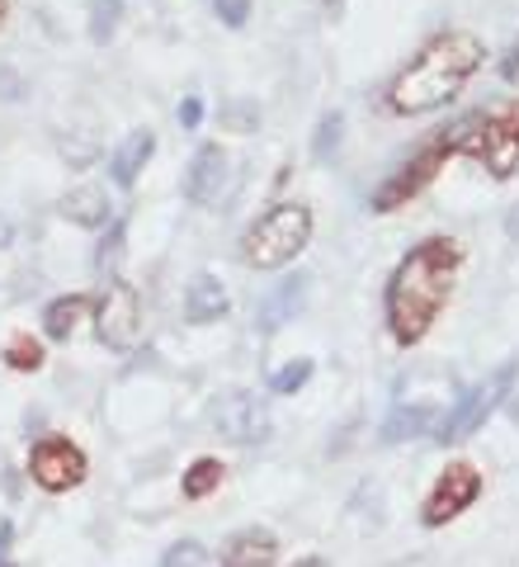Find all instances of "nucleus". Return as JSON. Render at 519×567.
Wrapping results in <instances>:
<instances>
[{
	"instance_id": "nucleus-23",
	"label": "nucleus",
	"mask_w": 519,
	"mask_h": 567,
	"mask_svg": "<svg viewBox=\"0 0 519 567\" xmlns=\"http://www.w3.org/2000/svg\"><path fill=\"white\" fill-rule=\"evenodd\" d=\"M160 567H208V548H204L199 539H180V544L166 548Z\"/></svg>"
},
{
	"instance_id": "nucleus-1",
	"label": "nucleus",
	"mask_w": 519,
	"mask_h": 567,
	"mask_svg": "<svg viewBox=\"0 0 519 567\" xmlns=\"http://www.w3.org/2000/svg\"><path fill=\"white\" fill-rule=\"evenodd\" d=\"M458 265H463V246L454 237H425L397 260V270L387 279V293H383V317H387L392 341L402 350L421 346L429 327L439 322L444 303L454 298Z\"/></svg>"
},
{
	"instance_id": "nucleus-5",
	"label": "nucleus",
	"mask_w": 519,
	"mask_h": 567,
	"mask_svg": "<svg viewBox=\"0 0 519 567\" xmlns=\"http://www.w3.org/2000/svg\"><path fill=\"white\" fill-rule=\"evenodd\" d=\"M515 379H519V360L500 364L496 374H487V379L473 383V388H463V393L454 398V406L444 412V421L435 425V440H439V445H454V440H468L473 431H481V425L491 421L496 406L510 402Z\"/></svg>"
},
{
	"instance_id": "nucleus-12",
	"label": "nucleus",
	"mask_w": 519,
	"mask_h": 567,
	"mask_svg": "<svg viewBox=\"0 0 519 567\" xmlns=\"http://www.w3.org/2000/svg\"><path fill=\"white\" fill-rule=\"evenodd\" d=\"M279 563V539L274 529H237L227 544H222V567H274Z\"/></svg>"
},
{
	"instance_id": "nucleus-20",
	"label": "nucleus",
	"mask_w": 519,
	"mask_h": 567,
	"mask_svg": "<svg viewBox=\"0 0 519 567\" xmlns=\"http://www.w3.org/2000/svg\"><path fill=\"white\" fill-rule=\"evenodd\" d=\"M6 364L20 369V374H33V369H43V346L33 341V336H14L6 346Z\"/></svg>"
},
{
	"instance_id": "nucleus-26",
	"label": "nucleus",
	"mask_w": 519,
	"mask_h": 567,
	"mask_svg": "<svg viewBox=\"0 0 519 567\" xmlns=\"http://www.w3.org/2000/svg\"><path fill=\"white\" fill-rule=\"evenodd\" d=\"M212 10H218V20L227 29H246L250 20V0H212Z\"/></svg>"
},
{
	"instance_id": "nucleus-28",
	"label": "nucleus",
	"mask_w": 519,
	"mask_h": 567,
	"mask_svg": "<svg viewBox=\"0 0 519 567\" xmlns=\"http://www.w3.org/2000/svg\"><path fill=\"white\" fill-rule=\"evenodd\" d=\"M500 76H506L510 85H519V43L506 52V62H500Z\"/></svg>"
},
{
	"instance_id": "nucleus-4",
	"label": "nucleus",
	"mask_w": 519,
	"mask_h": 567,
	"mask_svg": "<svg viewBox=\"0 0 519 567\" xmlns=\"http://www.w3.org/2000/svg\"><path fill=\"white\" fill-rule=\"evenodd\" d=\"M458 156H473L496 181H510L519 171V110L468 114L458 123Z\"/></svg>"
},
{
	"instance_id": "nucleus-14",
	"label": "nucleus",
	"mask_w": 519,
	"mask_h": 567,
	"mask_svg": "<svg viewBox=\"0 0 519 567\" xmlns=\"http://www.w3.org/2000/svg\"><path fill=\"white\" fill-rule=\"evenodd\" d=\"M227 308H231V298H227V284L218 275H194L189 279V289H185V317L189 322L208 327V322H218V317H227Z\"/></svg>"
},
{
	"instance_id": "nucleus-8",
	"label": "nucleus",
	"mask_w": 519,
	"mask_h": 567,
	"mask_svg": "<svg viewBox=\"0 0 519 567\" xmlns=\"http://www.w3.org/2000/svg\"><path fill=\"white\" fill-rule=\"evenodd\" d=\"M95 336L110 350H137L142 341V298L128 279H110L104 284V293H100V303H95Z\"/></svg>"
},
{
	"instance_id": "nucleus-7",
	"label": "nucleus",
	"mask_w": 519,
	"mask_h": 567,
	"mask_svg": "<svg viewBox=\"0 0 519 567\" xmlns=\"http://www.w3.org/2000/svg\"><path fill=\"white\" fill-rule=\"evenodd\" d=\"M208 421L227 445H260V440H270V406H264L260 393H250V388L218 393L208 402Z\"/></svg>"
},
{
	"instance_id": "nucleus-15",
	"label": "nucleus",
	"mask_w": 519,
	"mask_h": 567,
	"mask_svg": "<svg viewBox=\"0 0 519 567\" xmlns=\"http://www.w3.org/2000/svg\"><path fill=\"white\" fill-rule=\"evenodd\" d=\"M302 298H308V279L302 275H293V279H283V284H274L270 293L260 298V312H256V322H260V331L264 336H274L289 317L302 308Z\"/></svg>"
},
{
	"instance_id": "nucleus-24",
	"label": "nucleus",
	"mask_w": 519,
	"mask_h": 567,
	"mask_svg": "<svg viewBox=\"0 0 519 567\" xmlns=\"http://www.w3.org/2000/svg\"><path fill=\"white\" fill-rule=\"evenodd\" d=\"M308 379H312V360H293L270 379V388L279 398H289V393H298V388H308Z\"/></svg>"
},
{
	"instance_id": "nucleus-19",
	"label": "nucleus",
	"mask_w": 519,
	"mask_h": 567,
	"mask_svg": "<svg viewBox=\"0 0 519 567\" xmlns=\"http://www.w3.org/2000/svg\"><path fill=\"white\" fill-rule=\"evenodd\" d=\"M218 123L227 133H256L260 128V104H250V100H231L218 110Z\"/></svg>"
},
{
	"instance_id": "nucleus-33",
	"label": "nucleus",
	"mask_w": 519,
	"mask_h": 567,
	"mask_svg": "<svg viewBox=\"0 0 519 567\" xmlns=\"http://www.w3.org/2000/svg\"><path fill=\"white\" fill-rule=\"evenodd\" d=\"M510 416H515V425H519V393H510Z\"/></svg>"
},
{
	"instance_id": "nucleus-22",
	"label": "nucleus",
	"mask_w": 519,
	"mask_h": 567,
	"mask_svg": "<svg viewBox=\"0 0 519 567\" xmlns=\"http://www.w3.org/2000/svg\"><path fill=\"white\" fill-rule=\"evenodd\" d=\"M340 128H345V118H340V114H326L316 123V137H312V156H316V162H331V152L340 147Z\"/></svg>"
},
{
	"instance_id": "nucleus-32",
	"label": "nucleus",
	"mask_w": 519,
	"mask_h": 567,
	"mask_svg": "<svg viewBox=\"0 0 519 567\" xmlns=\"http://www.w3.org/2000/svg\"><path fill=\"white\" fill-rule=\"evenodd\" d=\"M293 567H331L326 558H302V563H293Z\"/></svg>"
},
{
	"instance_id": "nucleus-18",
	"label": "nucleus",
	"mask_w": 519,
	"mask_h": 567,
	"mask_svg": "<svg viewBox=\"0 0 519 567\" xmlns=\"http://www.w3.org/2000/svg\"><path fill=\"white\" fill-rule=\"evenodd\" d=\"M85 308H91V303H85L81 293H66V298H58V303H48V312H43V331L52 336V341H66V336L81 327Z\"/></svg>"
},
{
	"instance_id": "nucleus-6",
	"label": "nucleus",
	"mask_w": 519,
	"mask_h": 567,
	"mask_svg": "<svg viewBox=\"0 0 519 567\" xmlns=\"http://www.w3.org/2000/svg\"><path fill=\"white\" fill-rule=\"evenodd\" d=\"M449 156H458V123L454 128H444V133H435L425 147H416L378 189H373V213H392V208H402L406 199H416V194L444 171Z\"/></svg>"
},
{
	"instance_id": "nucleus-34",
	"label": "nucleus",
	"mask_w": 519,
	"mask_h": 567,
	"mask_svg": "<svg viewBox=\"0 0 519 567\" xmlns=\"http://www.w3.org/2000/svg\"><path fill=\"white\" fill-rule=\"evenodd\" d=\"M0 24H6V0H0Z\"/></svg>"
},
{
	"instance_id": "nucleus-29",
	"label": "nucleus",
	"mask_w": 519,
	"mask_h": 567,
	"mask_svg": "<svg viewBox=\"0 0 519 567\" xmlns=\"http://www.w3.org/2000/svg\"><path fill=\"white\" fill-rule=\"evenodd\" d=\"M506 237L519 241V204H510V213H506Z\"/></svg>"
},
{
	"instance_id": "nucleus-30",
	"label": "nucleus",
	"mask_w": 519,
	"mask_h": 567,
	"mask_svg": "<svg viewBox=\"0 0 519 567\" xmlns=\"http://www.w3.org/2000/svg\"><path fill=\"white\" fill-rule=\"evenodd\" d=\"M10 539H14V525H10V520H0V558H6V548H10Z\"/></svg>"
},
{
	"instance_id": "nucleus-9",
	"label": "nucleus",
	"mask_w": 519,
	"mask_h": 567,
	"mask_svg": "<svg viewBox=\"0 0 519 567\" xmlns=\"http://www.w3.org/2000/svg\"><path fill=\"white\" fill-rule=\"evenodd\" d=\"M85 473H91V464H85V450L71 445L66 435H43L39 445L29 450V477L43 492H71V487H81Z\"/></svg>"
},
{
	"instance_id": "nucleus-21",
	"label": "nucleus",
	"mask_w": 519,
	"mask_h": 567,
	"mask_svg": "<svg viewBox=\"0 0 519 567\" xmlns=\"http://www.w3.org/2000/svg\"><path fill=\"white\" fill-rule=\"evenodd\" d=\"M118 14H123V0H95L91 10V39L95 43H110L118 33Z\"/></svg>"
},
{
	"instance_id": "nucleus-10",
	"label": "nucleus",
	"mask_w": 519,
	"mask_h": 567,
	"mask_svg": "<svg viewBox=\"0 0 519 567\" xmlns=\"http://www.w3.org/2000/svg\"><path fill=\"white\" fill-rule=\"evenodd\" d=\"M481 496V473L473 464H449L439 477H435V487H429L425 496V506H421V525L425 529H439V525H449L458 520L463 511H468L473 502Z\"/></svg>"
},
{
	"instance_id": "nucleus-27",
	"label": "nucleus",
	"mask_w": 519,
	"mask_h": 567,
	"mask_svg": "<svg viewBox=\"0 0 519 567\" xmlns=\"http://www.w3.org/2000/svg\"><path fill=\"white\" fill-rule=\"evenodd\" d=\"M199 118H204V104L189 95V100L180 104V123H185V128H199Z\"/></svg>"
},
{
	"instance_id": "nucleus-31",
	"label": "nucleus",
	"mask_w": 519,
	"mask_h": 567,
	"mask_svg": "<svg viewBox=\"0 0 519 567\" xmlns=\"http://www.w3.org/2000/svg\"><path fill=\"white\" fill-rule=\"evenodd\" d=\"M10 241H14V223L0 218V246H10Z\"/></svg>"
},
{
	"instance_id": "nucleus-13",
	"label": "nucleus",
	"mask_w": 519,
	"mask_h": 567,
	"mask_svg": "<svg viewBox=\"0 0 519 567\" xmlns=\"http://www.w3.org/2000/svg\"><path fill=\"white\" fill-rule=\"evenodd\" d=\"M152 152H156V133H152V128H137V133L123 137L118 147H114V156H110L114 185H118V189H133V185H137V175L147 171Z\"/></svg>"
},
{
	"instance_id": "nucleus-35",
	"label": "nucleus",
	"mask_w": 519,
	"mask_h": 567,
	"mask_svg": "<svg viewBox=\"0 0 519 567\" xmlns=\"http://www.w3.org/2000/svg\"><path fill=\"white\" fill-rule=\"evenodd\" d=\"M0 567H14V563H6V558H0Z\"/></svg>"
},
{
	"instance_id": "nucleus-11",
	"label": "nucleus",
	"mask_w": 519,
	"mask_h": 567,
	"mask_svg": "<svg viewBox=\"0 0 519 567\" xmlns=\"http://www.w3.org/2000/svg\"><path fill=\"white\" fill-rule=\"evenodd\" d=\"M237 189V162L222 152V142H204L185 171V194L199 208H218Z\"/></svg>"
},
{
	"instance_id": "nucleus-16",
	"label": "nucleus",
	"mask_w": 519,
	"mask_h": 567,
	"mask_svg": "<svg viewBox=\"0 0 519 567\" xmlns=\"http://www.w3.org/2000/svg\"><path fill=\"white\" fill-rule=\"evenodd\" d=\"M62 213L71 223H81V227H110L114 223L110 189H100V185H81V189L62 194Z\"/></svg>"
},
{
	"instance_id": "nucleus-3",
	"label": "nucleus",
	"mask_w": 519,
	"mask_h": 567,
	"mask_svg": "<svg viewBox=\"0 0 519 567\" xmlns=\"http://www.w3.org/2000/svg\"><path fill=\"white\" fill-rule=\"evenodd\" d=\"M312 241V208L308 204H279L264 218H256L241 237V260L250 270H283L298 260Z\"/></svg>"
},
{
	"instance_id": "nucleus-25",
	"label": "nucleus",
	"mask_w": 519,
	"mask_h": 567,
	"mask_svg": "<svg viewBox=\"0 0 519 567\" xmlns=\"http://www.w3.org/2000/svg\"><path fill=\"white\" fill-rule=\"evenodd\" d=\"M123 233H128V227H123V218H114V223H110V237L100 241V256H95L100 275H110L114 265H118V256H123Z\"/></svg>"
},
{
	"instance_id": "nucleus-17",
	"label": "nucleus",
	"mask_w": 519,
	"mask_h": 567,
	"mask_svg": "<svg viewBox=\"0 0 519 567\" xmlns=\"http://www.w3.org/2000/svg\"><path fill=\"white\" fill-rule=\"evenodd\" d=\"M222 458H194V464L185 468V483H180V492H185V502H204V496H212L222 487Z\"/></svg>"
},
{
	"instance_id": "nucleus-2",
	"label": "nucleus",
	"mask_w": 519,
	"mask_h": 567,
	"mask_svg": "<svg viewBox=\"0 0 519 567\" xmlns=\"http://www.w3.org/2000/svg\"><path fill=\"white\" fill-rule=\"evenodd\" d=\"M487 62V48H481L477 33L468 29H449V33H435L411 66L402 71L397 81L387 85V114H429L439 104H449L463 85L477 76V66Z\"/></svg>"
}]
</instances>
